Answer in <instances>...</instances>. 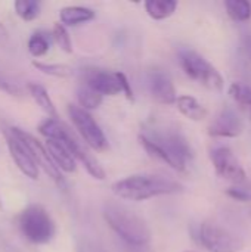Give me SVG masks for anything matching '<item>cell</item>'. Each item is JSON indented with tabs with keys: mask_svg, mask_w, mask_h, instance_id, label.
I'll return each mask as SVG.
<instances>
[{
	"mask_svg": "<svg viewBox=\"0 0 251 252\" xmlns=\"http://www.w3.org/2000/svg\"><path fill=\"white\" fill-rule=\"evenodd\" d=\"M225 9L231 19L246 22L251 18V3L247 0H226Z\"/></svg>",
	"mask_w": 251,
	"mask_h": 252,
	"instance_id": "cell-21",
	"label": "cell"
},
{
	"mask_svg": "<svg viewBox=\"0 0 251 252\" xmlns=\"http://www.w3.org/2000/svg\"><path fill=\"white\" fill-rule=\"evenodd\" d=\"M102 214L107 224L126 242V245L142 247L151 242L152 233L148 223L126 205L118 202H107Z\"/></svg>",
	"mask_w": 251,
	"mask_h": 252,
	"instance_id": "cell-3",
	"label": "cell"
},
{
	"mask_svg": "<svg viewBox=\"0 0 251 252\" xmlns=\"http://www.w3.org/2000/svg\"><path fill=\"white\" fill-rule=\"evenodd\" d=\"M0 28H1V30H3V27H1V25H0Z\"/></svg>",
	"mask_w": 251,
	"mask_h": 252,
	"instance_id": "cell-33",
	"label": "cell"
},
{
	"mask_svg": "<svg viewBox=\"0 0 251 252\" xmlns=\"http://www.w3.org/2000/svg\"><path fill=\"white\" fill-rule=\"evenodd\" d=\"M77 100L80 103V108L87 111V109H96L102 103L104 97L95 90H92L90 87L80 84L77 87Z\"/></svg>",
	"mask_w": 251,
	"mask_h": 252,
	"instance_id": "cell-22",
	"label": "cell"
},
{
	"mask_svg": "<svg viewBox=\"0 0 251 252\" xmlns=\"http://www.w3.org/2000/svg\"><path fill=\"white\" fill-rule=\"evenodd\" d=\"M148 87L151 96L161 105H173L176 102V89L169 72L154 68L148 72Z\"/></svg>",
	"mask_w": 251,
	"mask_h": 252,
	"instance_id": "cell-13",
	"label": "cell"
},
{
	"mask_svg": "<svg viewBox=\"0 0 251 252\" xmlns=\"http://www.w3.org/2000/svg\"><path fill=\"white\" fill-rule=\"evenodd\" d=\"M175 103H176L179 112L192 121H201L207 117V109L194 96H189V94L179 96V97H176Z\"/></svg>",
	"mask_w": 251,
	"mask_h": 252,
	"instance_id": "cell-16",
	"label": "cell"
},
{
	"mask_svg": "<svg viewBox=\"0 0 251 252\" xmlns=\"http://www.w3.org/2000/svg\"><path fill=\"white\" fill-rule=\"evenodd\" d=\"M81 84L90 87L96 93L104 96H117L121 93L117 72H111L101 68H84L81 69Z\"/></svg>",
	"mask_w": 251,
	"mask_h": 252,
	"instance_id": "cell-10",
	"label": "cell"
},
{
	"mask_svg": "<svg viewBox=\"0 0 251 252\" xmlns=\"http://www.w3.org/2000/svg\"><path fill=\"white\" fill-rule=\"evenodd\" d=\"M179 62L183 72L191 80L213 92H220L223 89V77L220 72L198 52L192 49H182L179 52Z\"/></svg>",
	"mask_w": 251,
	"mask_h": 252,
	"instance_id": "cell-5",
	"label": "cell"
},
{
	"mask_svg": "<svg viewBox=\"0 0 251 252\" xmlns=\"http://www.w3.org/2000/svg\"><path fill=\"white\" fill-rule=\"evenodd\" d=\"M27 90L31 94V97L34 99V102L49 115V118H58V112L55 108V103L52 102L47 90L38 84V83H28L27 84Z\"/></svg>",
	"mask_w": 251,
	"mask_h": 252,
	"instance_id": "cell-17",
	"label": "cell"
},
{
	"mask_svg": "<svg viewBox=\"0 0 251 252\" xmlns=\"http://www.w3.org/2000/svg\"><path fill=\"white\" fill-rule=\"evenodd\" d=\"M10 131H12V133H13V134L27 146V149L30 151V154H31V157H33V159H34L36 165H37L38 168H41V170L53 180V183H55L58 188L64 189V188H65V180H64L61 171H59V170L56 168V165L53 164L52 158L49 157V154H47L44 145H41V143H40L34 136H31L30 133H27V131H24V130H21V128H18V127H12Z\"/></svg>",
	"mask_w": 251,
	"mask_h": 252,
	"instance_id": "cell-8",
	"label": "cell"
},
{
	"mask_svg": "<svg viewBox=\"0 0 251 252\" xmlns=\"http://www.w3.org/2000/svg\"><path fill=\"white\" fill-rule=\"evenodd\" d=\"M33 66L38 69L40 72L55 77V78H70L74 74V69L64 63H46V62L33 61Z\"/></svg>",
	"mask_w": 251,
	"mask_h": 252,
	"instance_id": "cell-23",
	"label": "cell"
},
{
	"mask_svg": "<svg viewBox=\"0 0 251 252\" xmlns=\"http://www.w3.org/2000/svg\"><path fill=\"white\" fill-rule=\"evenodd\" d=\"M123 252H154L148 245H142V247H138V245H126L124 247V251Z\"/></svg>",
	"mask_w": 251,
	"mask_h": 252,
	"instance_id": "cell-30",
	"label": "cell"
},
{
	"mask_svg": "<svg viewBox=\"0 0 251 252\" xmlns=\"http://www.w3.org/2000/svg\"><path fill=\"white\" fill-rule=\"evenodd\" d=\"M229 96L238 108L251 118V87L243 83H232L229 86Z\"/></svg>",
	"mask_w": 251,
	"mask_h": 252,
	"instance_id": "cell-19",
	"label": "cell"
},
{
	"mask_svg": "<svg viewBox=\"0 0 251 252\" xmlns=\"http://www.w3.org/2000/svg\"><path fill=\"white\" fill-rule=\"evenodd\" d=\"M44 148L59 171L62 170L65 173H75V168H77L75 159L71 157V154L68 152V149L64 145H61L59 142H55V140H46Z\"/></svg>",
	"mask_w": 251,
	"mask_h": 252,
	"instance_id": "cell-14",
	"label": "cell"
},
{
	"mask_svg": "<svg viewBox=\"0 0 251 252\" xmlns=\"http://www.w3.org/2000/svg\"><path fill=\"white\" fill-rule=\"evenodd\" d=\"M70 120L72 121L75 130L80 133L83 140L87 146H90L93 151H105L108 149V140L101 130L99 124L95 121V118L84 109L75 105H68L67 108Z\"/></svg>",
	"mask_w": 251,
	"mask_h": 252,
	"instance_id": "cell-7",
	"label": "cell"
},
{
	"mask_svg": "<svg viewBox=\"0 0 251 252\" xmlns=\"http://www.w3.org/2000/svg\"><path fill=\"white\" fill-rule=\"evenodd\" d=\"M4 140H6L9 154H10L13 162L16 164V167L19 168V171L31 180H37L38 179V167L36 165L27 146L10 131V128L4 130Z\"/></svg>",
	"mask_w": 251,
	"mask_h": 252,
	"instance_id": "cell-11",
	"label": "cell"
},
{
	"mask_svg": "<svg viewBox=\"0 0 251 252\" xmlns=\"http://www.w3.org/2000/svg\"><path fill=\"white\" fill-rule=\"evenodd\" d=\"M111 190L115 196L127 201H146L161 195L183 192V186L172 179L155 174H133L112 183Z\"/></svg>",
	"mask_w": 251,
	"mask_h": 252,
	"instance_id": "cell-2",
	"label": "cell"
},
{
	"mask_svg": "<svg viewBox=\"0 0 251 252\" xmlns=\"http://www.w3.org/2000/svg\"><path fill=\"white\" fill-rule=\"evenodd\" d=\"M178 9L176 0H148L145 1V10L146 13L155 19L163 21L169 16H172Z\"/></svg>",
	"mask_w": 251,
	"mask_h": 252,
	"instance_id": "cell-18",
	"label": "cell"
},
{
	"mask_svg": "<svg viewBox=\"0 0 251 252\" xmlns=\"http://www.w3.org/2000/svg\"><path fill=\"white\" fill-rule=\"evenodd\" d=\"M226 195L229 198H232L234 201H238V202H250L251 201L250 192L249 190H244V189H238V188L226 189Z\"/></svg>",
	"mask_w": 251,
	"mask_h": 252,
	"instance_id": "cell-28",
	"label": "cell"
},
{
	"mask_svg": "<svg viewBox=\"0 0 251 252\" xmlns=\"http://www.w3.org/2000/svg\"><path fill=\"white\" fill-rule=\"evenodd\" d=\"M18 223L25 239L37 245L50 242L56 232L55 221L52 220L50 214L38 204L28 205L25 210H22Z\"/></svg>",
	"mask_w": 251,
	"mask_h": 252,
	"instance_id": "cell-4",
	"label": "cell"
},
{
	"mask_svg": "<svg viewBox=\"0 0 251 252\" xmlns=\"http://www.w3.org/2000/svg\"><path fill=\"white\" fill-rule=\"evenodd\" d=\"M210 159H212L216 174L220 179L235 183V185L246 182L247 173L231 148H228V146L213 148L210 151Z\"/></svg>",
	"mask_w": 251,
	"mask_h": 252,
	"instance_id": "cell-9",
	"label": "cell"
},
{
	"mask_svg": "<svg viewBox=\"0 0 251 252\" xmlns=\"http://www.w3.org/2000/svg\"><path fill=\"white\" fill-rule=\"evenodd\" d=\"M3 208V205H1V198H0V210Z\"/></svg>",
	"mask_w": 251,
	"mask_h": 252,
	"instance_id": "cell-31",
	"label": "cell"
},
{
	"mask_svg": "<svg viewBox=\"0 0 251 252\" xmlns=\"http://www.w3.org/2000/svg\"><path fill=\"white\" fill-rule=\"evenodd\" d=\"M0 92H4L10 96H21L24 93V89L16 78L0 68Z\"/></svg>",
	"mask_w": 251,
	"mask_h": 252,
	"instance_id": "cell-25",
	"label": "cell"
},
{
	"mask_svg": "<svg viewBox=\"0 0 251 252\" xmlns=\"http://www.w3.org/2000/svg\"><path fill=\"white\" fill-rule=\"evenodd\" d=\"M244 131V124L240 115L229 106H225L217 117L212 121L209 126V136L212 137H226V139H235L241 136Z\"/></svg>",
	"mask_w": 251,
	"mask_h": 252,
	"instance_id": "cell-12",
	"label": "cell"
},
{
	"mask_svg": "<svg viewBox=\"0 0 251 252\" xmlns=\"http://www.w3.org/2000/svg\"><path fill=\"white\" fill-rule=\"evenodd\" d=\"M52 37H53L55 43L61 47V50H64L65 53H72V41H71V37H70L67 28L61 22H56L53 25Z\"/></svg>",
	"mask_w": 251,
	"mask_h": 252,
	"instance_id": "cell-26",
	"label": "cell"
},
{
	"mask_svg": "<svg viewBox=\"0 0 251 252\" xmlns=\"http://www.w3.org/2000/svg\"><path fill=\"white\" fill-rule=\"evenodd\" d=\"M95 18V12L84 6H67L59 10V19L64 27H77Z\"/></svg>",
	"mask_w": 251,
	"mask_h": 252,
	"instance_id": "cell-15",
	"label": "cell"
},
{
	"mask_svg": "<svg viewBox=\"0 0 251 252\" xmlns=\"http://www.w3.org/2000/svg\"><path fill=\"white\" fill-rule=\"evenodd\" d=\"M118 75V81H120V87H121V93H124V96L127 97V100L130 102H135V96H133V90H132V86L126 77V74L123 72H117Z\"/></svg>",
	"mask_w": 251,
	"mask_h": 252,
	"instance_id": "cell-29",
	"label": "cell"
},
{
	"mask_svg": "<svg viewBox=\"0 0 251 252\" xmlns=\"http://www.w3.org/2000/svg\"><path fill=\"white\" fill-rule=\"evenodd\" d=\"M52 38L47 31H34L28 40V52L34 58H40L46 55L50 49Z\"/></svg>",
	"mask_w": 251,
	"mask_h": 252,
	"instance_id": "cell-20",
	"label": "cell"
},
{
	"mask_svg": "<svg viewBox=\"0 0 251 252\" xmlns=\"http://www.w3.org/2000/svg\"><path fill=\"white\" fill-rule=\"evenodd\" d=\"M194 239L210 252H238L244 247L237 233L215 220L203 221Z\"/></svg>",
	"mask_w": 251,
	"mask_h": 252,
	"instance_id": "cell-6",
	"label": "cell"
},
{
	"mask_svg": "<svg viewBox=\"0 0 251 252\" xmlns=\"http://www.w3.org/2000/svg\"><path fill=\"white\" fill-rule=\"evenodd\" d=\"M13 7L16 15L24 21H33L40 15V3L36 0H16Z\"/></svg>",
	"mask_w": 251,
	"mask_h": 252,
	"instance_id": "cell-24",
	"label": "cell"
},
{
	"mask_svg": "<svg viewBox=\"0 0 251 252\" xmlns=\"http://www.w3.org/2000/svg\"><path fill=\"white\" fill-rule=\"evenodd\" d=\"M78 252H108L107 247L102 245L101 242L95 241V239H89L84 238L80 244H78Z\"/></svg>",
	"mask_w": 251,
	"mask_h": 252,
	"instance_id": "cell-27",
	"label": "cell"
},
{
	"mask_svg": "<svg viewBox=\"0 0 251 252\" xmlns=\"http://www.w3.org/2000/svg\"><path fill=\"white\" fill-rule=\"evenodd\" d=\"M139 143L154 158L179 173H186L194 158L191 145L180 128L170 123L146 126L139 134Z\"/></svg>",
	"mask_w": 251,
	"mask_h": 252,
	"instance_id": "cell-1",
	"label": "cell"
},
{
	"mask_svg": "<svg viewBox=\"0 0 251 252\" xmlns=\"http://www.w3.org/2000/svg\"><path fill=\"white\" fill-rule=\"evenodd\" d=\"M185 252H195V251H185Z\"/></svg>",
	"mask_w": 251,
	"mask_h": 252,
	"instance_id": "cell-32",
	"label": "cell"
}]
</instances>
